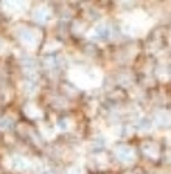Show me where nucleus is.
<instances>
[{
    "mask_svg": "<svg viewBox=\"0 0 171 174\" xmlns=\"http://www.w3.org/2000/svg\"><path fill=\"white\" fill-rule=\"evenodd\" d=\"M95 36L100 37V40L106 39V36H107V28H106L104 25H100V26H97V28H95Z\"/></svg>",
    "mask_w": 171,
    "mask_h": 174,
    "instance_id": "obj_2",
    "label": "nucleus"
},
{
    "mask_svg": "<svg viewBox=\"0 0 171 174\" xmlns=\"http://www.w3.org/2000/svg\"><path fill=\"white\" fill-rule=\"evenodd\" d=\"M117 156L123 162H129V160L132 159V151H131V148H128V146H120L117 149Z\"/></svg>",
    "mask_w": 171,
    "mask_h": 174,
    "instance_id": "obj_1",
    "label": "nucleus"
},
{
    "mask_svg": "<svg viewBox=\"0 0 171 174\" xmlns=\"http://www.w3.org/2000/svg\"><path fill=\"white\" fill-rule=\"evenodd\" d=\"M34 19H37V20H47L48 19V14H47V11L44 10V8H40V10H37V12H34Z\"/></svg>",
    "mask_w": 171,
    "mask_h": 174,
    "instance_id": "obj_3",
    "label": "nucleus"
},
{
    "mask_svg": "<svg viewBox=\"0 0 171 174\" xmlns=\"http://www.w3.org/2000/svg\"><path fill=\"white\" fill-rule=\"evenodd\" d=\"M58 124H59V126H58L59 129H62V131L67 129V120H65V118H61V120L58 121Z\"/></svg>",
    "mask_w": 171,
    "mask_h": 174,
    "instance_id": "obj_4",
    "label": "nucleus"
}]
</instances>
